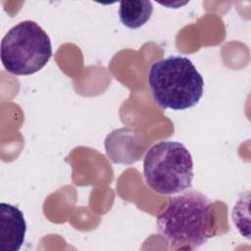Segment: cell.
<instances>
[{
  "mask_svg": "<svg viewBox=\"0 0 251 251\" xmlns=\"http://www.w3.org/2000/svg\"><path fill=\"white\" fill-rule=\"evenodd\" d=\"M1 62L8 73L29 75L40 71L52 56V44L46 31L34 21L14 25L1 40Z\"/></svg>",
  "mask_w": 251,
  "mask_h": 251,
  "instance_id": "4",
  "label": "cell"
},
{
  "mask_svg": "<svg viewBox=\"0 0 251 251\" xmlns=\"http://www.w3.org/2000/svg\"><path fill=\"white\" fill-rule=\"evenodd\" d=\"M156 226L171 249L195 250L216 234L213 202L189 188L172 194L156 218Z\"/></svg>",
  "mask_w": 251,
  "mask_h": 251,
  "instance_id": "1",
  "label": "cell"
},
{
  "mask_svg": "<svg viewBox=\"0 0 251 251\" xmlns=\"http://www.w3.org/2000/svg\"><path fill=\"white\" fill-rule=\"evenodd\" d=\"M143 176L155 192L172 195L191 187L193 160L180 142L162 140L151 146L143 160Z\"/></svg>",
  "mask_w": 251,
  "mask_h": 251,
  "instance_id": "3",
  "label": "cell"
},
{
  "mask_svg": "<svg viewBox=\"0 0 251 251\" xmlns=\"http://www.w3.org/2000/svg\"><path fill=\"white\" fill-rule=\"evenodd\" d=\"M26 223L23 212L16 206L0 204V250L18 251L25 242Z\"/></svg>",
  "mask_w": 251,
  "mask_h": 251,
  "instance_id": "5",
  "label": "cell"
},
{
  "mask_svg": "<svg viewBox=\"0 0 251 251\" xmlns=\"http://www.w3.org/2000/svg\"><path fill=\"white\" fill-rule=\"evenodd\" d=\"M153 4L148 0H124L120 2L119 16L124 25L135 29L143 26L151 18Z\"/></svg>",
  "mask_w": 251,
  "mask_h": 251,
  "instance_id": "6",
  "label": "cell"
},
{
  "mask_svg": "<svg viewBox=\"0 0 251 251\" xmlns=\"http://www.w3.org/2000/svg\"><path fill=\"white\" fill-rule=\"evenodd\" d=\"M155 102L164 109L185 110L195 106L203 95L204 79L192 61L170 56L152 64L147 75Z\"/></svg>",
  "mask_w": 251,
  "mask_h": 251,
  "instance_id": "2",
  "label": "cell"
}]
</instances>
